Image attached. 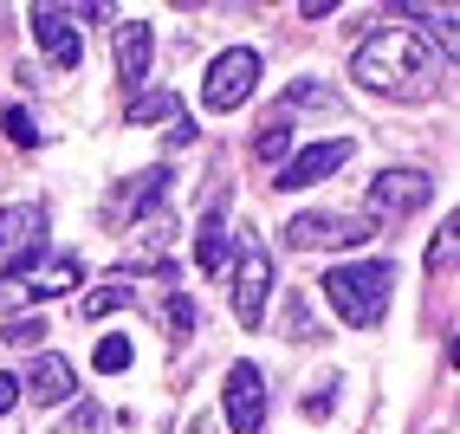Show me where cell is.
<instances>
[{"mask_svg":"<svg viewBox=\"0 0 460 434\" xmlns=\"http://www.w3.org/2000/svg\"><path fill=\"white\" fill-rule=\"evenodd\" d=\"M376 234L370 214H344V208H312L286 221V246L292 253H344V246H363Z\"/></svg>","mask_w":460,"mask_h":434,"instance_id":"5","label":"cell"},{"mask_svg":"<svg viewBox=\"0 0 460 434\" xmlns=\"http://www.w3.org/2000/svg\"><path fill=\"white\" fill-rule=\"evenodd\" d=\"M221 415H227V434H260L266 428V376L253 363H234L227 383H221Z\"/></svg>","mask_w":460,"mask_h":434,"instance_id":"7","label":"cell"},{"mask_svg":"<svg viewBox=\"0 0 460 434\" xmlns=\"http://www.w3.org/2000/svg\"><path fill=\"white\" fill-rule=\"evenodd\" d=\"M13 402H20V376H7V369H0V415H7Z\"/></svg>","mask_w":460,"mask_h":434,"instance_id":"28","label":"cell"},{"mask_svg":"<svg viewBox=\"0 0 460 434\" xmlns=\"http://www.w3.org/2000/svg\"><path fill=\"white\" fill-rule=\"evenodd\" d=\"M149 58H156L149 26H143V20H124V26H117V84L137 91V84L149 78Z\"/></svg>","mask_w":460,"mask_h":434,"instance_id":"13","label":"cell"},{"mask_svg":"<svg viewBox=\"0 0 460 434\" xmlns=\"http://www.w3.org/2000/svg\"><path fill=\"white\" fill-rule=\"evenodd\" d=\"M195 137H201V130H195V117H175V123H169V149H189Z\"/></svg>","mask_w":460,"mask_h":434,"instance_id":"27","label":"cell"},{"mask_svg":"<svg viewBox=\"0 0 460 434\" xmlns=\"http://www.w3.org/2000/svg\"><path fill=\"white\" fill-rule=\"evenodd\" d=\"M163 324L181 337V331H195V298H181V292H169L163 298Z\"/></svg>","mask_w":460,"mask_h":434,"instance_id":"19","label":"cell"},{"mask_svg":"<svg viewBox=\"0 0 460 434\" xmlns=\"http://www.w3.org/2000/svg\"><path fill=\"white\" fill-rule=\"evenodd\" d=\"M72 389H78V369L66 363V357H33V369H26V383H20V395H33V409H58V402H72Z\"/></svg>","mask_w":460,"mask_h":434,"instance_id":"11","label":"cell"},{"mask_svg":"<svg viewBox=\"0 0 460 434\" xmlns=\"http://www.w3.org/2000/svg\"><path fill=\"white\" fill-rule=\"evenodd\" d=\"M163 195H169V169H143L137 182H124V189L111 195L104 221H111V227H124L130 214H149V208H163Z\"/></svg>","mask_w":460,"mask_h":434,"instance_id":"12","label":"cell"},{"mask_svg":"<svg viewBox=\"0 0 460 434\" xmlns=\"http://www.w3.org/2000/svg\"><path fill=\"white\" fill-rule=\"evenodd\" d=\"M428 46L421 33H409V26H376L370 40L357 46V58H350V84L357 91H376V98H402V91H415L421 78H428Z\"/></svg>","mask_w":460,"mask_h":434,"instance_id":"1","label":"cell"},{"mask_svg":"<svg viewBox=\"0 0 460 434\" xmlns=\"http://www.w3.org/2000/svg\"><path fill=\"white\" fill-rule=\"evenodd\" d=\"M33 40H40V52H46V66H58V72H72L78 58H84L78 13H72V7H33Z\"/></svg>","mask_w":460,"mask_h":434,"instance_id":"10","label":"cell"},{"mask_svg":"<svg viewBox=\"0 0 460 434\" xmlns=\"http://www.w3.org/2000/svg\"><path fill=\"white\" fill-rule=\"evenodd\" d=\"M370 201H376L370 221H409V214H421L428 201H435V182H428L421 169H383L370 182Z\"/></svg>","mask_w":460,"mask_h":434,"instance_id":"8","label":"cell"},{"mask_svg":"<svg viewBox=\"0 0 460 434\" xmlns=\"http://www.w3.org/2000/svg\"><path fill=\"white\" fill-rule=\"evenodd\" d=\"M286 337H298V344H312V337H318V324H312V312H305L298 292H292V312H286Z\"/></svg>","mask_w":460,"mask_h":434,"instance_id":"23","label":"cell"},{"mask_svg":"<svg viewBox=\"0 0 460 434\" xmlns=\"http://www.w3.org/2000/svg\"><path fill=\"white\" fill-rule=\"evenodd\" d=\"M253 84H260V46H227L201 78V104L214 117H227V111H240L253 98Z\"/></svg>","mask_w":460,"mask_h":434,"instance_id":"6","label":"cell"},{"mask_svg":"<svg viewBox=\"0 0 460 434\" xmlns=\"http://www.w3.org/2000/svg\"><path fill=\"white\" fill-rule=\"evenodd\" d=\"M7 344H20V350L46 344V318H40V312H33V318H13V324H7Z\"/></svg>","mask_w":460,"mask_h":434,"instance_id":"21","label":"cell"},{"mask_svg":"<svg viewBox=\"0 0 460 434\" xmlns=\"http://www.w3.org/2000/svg\"><path fill=\"white\" fill-rule=\"evenodd\" d=\"M124 305H137V298H130V286H104V292H84L78 318H111V312H124Z\"/></svg>","mask_w":460,"mask_h":434,"instance_id":"16","label":"cell"},{"mask_svg":"<svg viewBox=\"0 0 460 434\" xmlns=\"http://www.w3.org/2000/svg\"><path fill=\"white\" fill-rule=\"evenodd\" d=\"M84 286V260L78 253H13V266L0 272V305H20V298H66Z\"/></svg>","mask_w":460,"mask_h":434,"instance_id":"3","label":"cell"},{"mask_svg":"<svg viewBox=\"0 0 460 434\" xmlns=\"http://www.w3.org/2000/svg\"><path fill=\"white\" fill-rule=\"evenodd\" d=\"M227 253H240L234 260V318H240V331H260L266 305H272V253L260 246L253 227H240V240L227 246Z\"/></svg>","mask_w":460,"mask_h":434,"instance_id":"4","label":"cell"},{"mask_svg":"<svg viewBox=\"0 0 460 434\" xmlns=\"http://www.w3.org/2000/svg\"><path fill=\"white\" fill-rule=\"evenodd\" d=\"M324 298L350 331H376L395 298V260H344L324 272Z\"/></svg>","mask_w":460,"mask_h":434,"instance_id":"2","label":"cell"},{"mask_svg":"<svg viewBox=\"0 0 460 434\" xmlns=\"http://www.w3.org/2000/svg\"><path fill=\"white\" fill-rule=\"evenodd\" d=\"M130 123H175L181 117V98L175 91H130Z\"/></svg>","mask_w":460,"mask_h":434,"instance_id":"15","label":"cell"},{"mask_svg":"<svg viewBox=\"0 0 460 434\" xmlns=\"http://www.w3.org/2000/svg\"><path fill=\"white\" fill-rule=\"evenodd\" d=\"M286 156V123H272V130H260V143H253V163H279Z\"/></svg>","mask_w":460,"mask_h":434,"instance_id":"24","label":"cell"},{"mask_svg":"<svg viewBox=\"0 0 460 434\" xmlns=\"http://www.w3.org/2000/svg\"><path fill=\"white\" fill-rule=\"evenodd\" d=\"M91 363H98L104 376H124V369H130V337H104V344L91 350Z\"/></svg>","mask_w":460,"mask_h":434,"instance_id":"17","label":"cell"},{"mask_svg":"<svg viewBox=\"0 0 460 434\" xmlns=\"http://www.w3.org/2000/svg\"><path fill=\"white\" fill-rule=\"evenodd\" d=\"M0 123H7V137H13V143H20V149H33V143H40V123H33V117H26V111H20V104H13V111H7V117H0Z\"/></svg>","mask_w":460,"mask_h":434,"instance_id":"22","label":"cell"},{"mask_svg":"<svg viewBox=\"0 0 460 434\" xmlns=\"http://www.w3.org/2000/svg\"><path fill=\"white\" fill-rule=\"evenodd\" d=\"M454 246H460V221L447 214V227L435 234V246H428V266H435V272H441V266H454Z\"/></svg>","mask_w":460,"mask_h":434,"instance_id":"20","label":"cell"},{"mask_svg":"<svg viewBox=\"0 0 460 434\" xmlns=\"http://www.w3.org/2000/svg\"><path fill=\"white\" fill-rule=\"evenodd\" d=\"M350 156H357V143H350V137H324V143H305L298 156H292V163L279 169V189H286V195H298V189H318V182H324V175H337V169H344Z\"/></svg>","mask_w":460,"mask_h":434,"instance_id":"9","label":"cell"},{"mask_svg":"<svg viewBox=\"0 0 460 434\" xmlns=\"http://www.w3.org/2000/svg\"><path fill=\"white\" fill-rule=\"evenodd\" d=\"M331 402H337V389L324 383V389H312V395H305V421H324L331 415Z\"/></svg>","mask_w":460,"mask_h":434,"instance_id":"26","label":"cell"},{"mask_svg":"<svg viewBox=\"0 0 460 434\" xmlns=\"http://www.w3.org/2000/svg\"><path fill=\"white\" fill-rule=\"evenodd\" d=\"M286 98H292L298 111H312V104H331V98H324V84H318V78H298V84H286Z\"/></svg>","mask_w":460,"mask_h":434,"instance_id":"25","label":"cell"},{"mask_svg":"<svg viewBox=\"0 0 460 434\" xmlns=\"http://www.w3.org/2000/svg\"><path fill=\"white\" fill-rule=\"evenodd\" d=\"M58 434H111V415L98 409V402H84V409L66 415V428H58Z\"/></svg>","mask_w":460,"mask_h":434,"instance_id":"18","label":"cell"},{"mask_svg":"<svg viewBox=\"0 0 460 434\" xmlns=\"http://www.w3.org/2000/svg\"><path fill=\"white\" fill-rule=\"evenodd\" d=\"M195 266L201 272H221L227 266V208L221 201H208L201 227H195Z\"/></svg>","mask_w":460,"mask_h":434,"instance_id":"14","label":"cell"},{"mask_svg":"<svg viewBox=\"0 0 460 434\" xmlns=\"http://www.w3.org/2000/svg\"><path fill=\"white\" fill-rule=\"evenodd\" d=\"M0 253H7V227H0Z\"/></svg>","mask_w":460,"mask_h":434,"instance_id":"29","label":"cell"}]
</instances>
